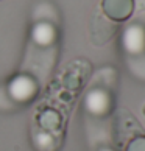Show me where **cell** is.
I'll list each match as a JSON object with an SVG mask.
<instances>
[{
    "label": "cell",
    "mask_w": 145,
    "mask_h": 151,
    "mask_svg": "<svg viewBox=\"0 0 145 151\" xmlns=\"http://www.w3.org/2000/svg\"><path fill=\"white\" fill-rule=\"evenodd\" d=\"M102 6H103V13L111 20L120 22L128 19L133 14L134 2L133 0H103Z\"/></svg>",
    "instance_id": "6da1fadb"
},
{
    "label": "cell",
    "mask_w": 145,
    "mask_h": 151,
    "mask_svg": "<svg viewBox=\"0 0 145 151\" xmlns=\"http://www.w3.org/2000/svg\"><path fill=\"white\" fill-rule=\"evenodd\" d=\"M125 151H145V136H136L133 140L126 145Z\"/></svg>",
    "instance_id": "3957f363"
},
{
    "label": "cell",
    "mask_w": 145,
    "mask_h": 151,
    "mask_svg": "<svg viewBox=\"0 0 145 151\" xmlns=\"http://www.w3.org/2000/svg\"><path fill=\"white\" fill-rule=\"evenodd\" d=\"M115 33V25L103 17L102 14H95L92 22V39L95 44H105L108 42L113 35Z\"/></svg>",
    "instance_id": "7a4b0ae2"
},
{
    "label": "cell",
    "mask_w": 145,
    "mask_h": 151,
    "mask_svg": "<svg viewBox=\"0 0 145 151\" xmlns=\"http://www.w3.org/2000/svg\"><path fill=\"white\" fill-rule=\"evenodd\" d=\"M144 114H145V108H144Z\"/></svg>",
    "instance_id": "277c9868"
}]
</instances>
